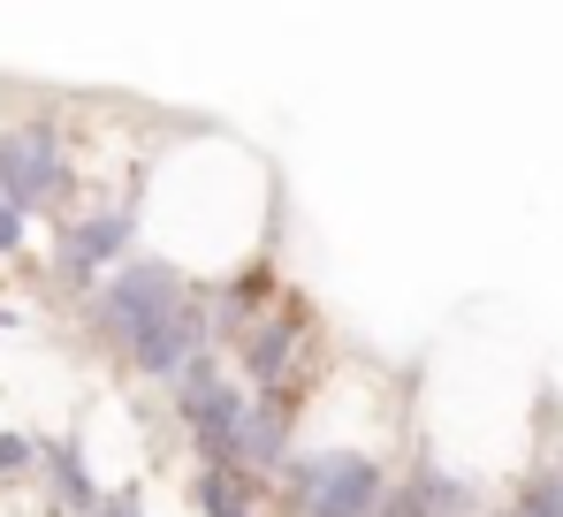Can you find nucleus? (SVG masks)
Segmentation results:
<instances>
[{
    "mask_svg": "<svg viewBox=\"0 0 563 517\" xmlns=\"http://www.w3.org/2000/svg\"><path fill=\"white\" fill-rule=\"evenodd\" d=\"M85 320L137 381H161V388H176L206 350H221L213 343V289H198L176 258H130L122 274H107Z\"/></svg>",
    "mask_w": 563,
    "mask_h": 517,
    "instance_id": "nucleus-1",
    "label": "nucleus"
},
{
    "mask_svg": "<svg viewBox=\"0 0 563 517\" xmlns=\"http://www.w3.org/2000/svg\"><path fill=\"white\" fill-rule=\"evenodd\" d=\"M396 487H404V480L380 464L374 449L320 441V449H297V457L282 464V480L267 495L282 503V517H380Z\"/></svg>",
    "mask_w": 563,
    "mask_h": 517,
    "instance_id": "nucleus-2",
    "label": "nucleus"
},
{
    "mask_svg": "<svg viewBox=\"0 0 563 517\" xmlns=\"http://www.w3.org/2000/svg\"><path fill=\"white\" fill-rule=\"evenodd\" d=\"M168 411L184 427L190 457L206 472H244V433H252V388L236 381V365L221 350H206L184 381L168 388Z\"/></svg>",
    "mask_w": 563,
    "mask_h": 517,
    "instance_id": "nucleus-3",
    "label": "nucleus"
},
{
    "mask_svg": "<svg viewBox=\"0 0 563 517\" xmlns=\"http://www.w3.org/2000/svg\"><path fill=\"white\" fill-rule=\"evenodd\" d=\"M0 198L15 213H54L69 221V198H77V153H69V130L54 114H15L0 122Z\"/></svg>",
    "mask_w": 563,
    "mask_h": 517,
    "instance_id": "nucleus-4",
    "label": "nucleus"
},
{
    "mask_svg": "<svg viewBox=\"0 0 563 517\" xmlns=\"http://www.w3.org/2000/svg\"><path fill=\"white\" fill-rule=\"evenodd\" d=\"M137 206H145V175H137L122 198L54 221V274H62V289L92 297L107 274H122V266L137 258V252H130V244H137Z\"/></svg>",
    "mask_w": 563,
    "mask_h": 517,
    "instance_id": "nucleus-5",
    "label": "nucleus"
},
{
    "mask_svg": "<svg viewBox=\"0 0 563 517\" xmlns=\"http://www.w3.org/2000/svg\"><path fill=\"white\" fill-rule=\"evenodd\" d=\"M38 487H46V503L62 517H99V503H107V487L92 480L77 433H38Z\"/></svg>",
    "mask_w": 563,
    "mask_h": 517,
    "instance_id": "nucleus-6",
    "label": "nucleus"
},
{
    "mask_svg": "<svg viewBox=\"0 0 563 517\" xmlns=\"http://www.w3.org/2000/svg\"><path fill=\"white\" fill-rule=\"evenodd\" d=\"M267 503V480H252V472H190V510L198 517H260Z\"/></svg>",
    "mask_w": 563,
    "mask_h": 517,
    "instance_id": "nucleus-7",
    "label": "nucleus"
},
{
    "mask_svg": "<svg viewBox=\"0 0 563 517\" xmlns=\"http://www.w3.org/2000/svg\"><path fill=\"white\" fill-rule=\"evenodd\" d=\"M404 487L419 495V510H427V517H479V487L457 480V472H442V464H419Z\"/></svg>",
    "mask_w": 563,
    "mask_h": 517,
    "instance_id": "nucleus-8",
    "label": "nucleus"
},
{
    "mask_svg": "<svg viewBox=\"0 0 563 517\" xmlns=\"http://www.w3.org/2000/svg\"><path fill=\"white\" fill-rule=\"evenodd\" d=\"M38 480V433L0 427V487H31Z\"/></svg>",
    "mask_w": 563,
    "mask_h": 517,
    "instance_id": "nucleus-9",
    "label": "nucleus"
},
{
    "mask_svg": "<svg viewBox=\"0 0 563 517\" xmlns=\"http://www.w3.org/2000/svg\"><path fill=\"white\" fill-rule=\"evenodd\" d=\"M99 517H145V487H137V480L107 487V503H99Z\"/></svg>",
    "mask_w": 563,
    "mask_h": 517,
    "instance_id": "nucleus-10",
    "label": "nucleus"
},
{
    "mask_svg": "<svg viewBox=\"0 0 563 517\" xmlns=\"http://www.w3.org/2000/svg\"><path fill=\"white\" fill-rule=\"evenodd\" d=\"M23 229H31V213H15V206L0 198V258H15V252H23Z\"/></svg>",
    "mask_w": 563,
    "mask_h": 517,
    "instance_id": "nucleus-11",
    "label": "nucleus"
}]
</instances>
